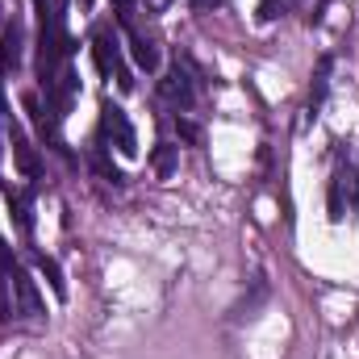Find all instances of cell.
<instances>
[{
    "label": "cell",
    "instance_id": "9c48e42d",
    "mask_svg": "<svg viewBox=\"0 0 359 359\" xmlns=\"http://www.w3.org/2000/svg\"><path fill=\"white\" fill-rule=\"evenodd\" d=\"M334 176H339V184H343V196H347V213H351V217L359 222V168L343 163Z\"/></svg>",
    "mask_w": 359,
    "mask_h": 359
},
{
    "label": "cell",
    "instance_id": "30bf717a",
    "mask_svg": "<svg viewBox=\"0 0 359 359\" xmlns=\"http://www.w3.org/2000/svg\"><path fill=\"white\" fill-rule=\"evenodd\" d=\"M180 168V147H168V142H159L155 151H151V172L159 180H168L172 172Z\"/></svg>",
    "mask_w": 359,
    "mask_h": 359
},
{
    "label": "cell",
    "instance_id": "ac0fdd59",
    "mask_svg": "<svg viewBox=\"0 0 359 359\" xmlns=\"http://www.w3.org/2000/svg\"><path fill=\"white\" fill-rule=\"evenodd\" d=\"M217 4H226V0H196V8H217Z\"/></svg>",
    "mask_w": 359,
    "mask_h": 359
},
{
    "label": "cell",
    "instance_id": "ba28073f",
    "mask_svg": "<svg viewBox=\"0 0 359 359\" xmlns=\"http://www.w3.org/2000/svg\"><path fill=\"white\" fill-rule=\"evenodd\" d=\"M4 196H8V209H13L17 230L29 238V234H34V196H29V192H13V188H4Z\"/></svg>",
    "mask_w": 359,
    "mask_h": 359
},
{
    "label": "cell",
    "instance_id": "d6986e66",
    "mask_svg": "<svg viewBox=\"0 0 359 359\" xmlns=\"http://www.w3.org/2000/svg\"><path fill=\"white\" fill-rule=\"evenodd\" d=\"M142 4H147V8H163L168 0H142Z\"/></svg>",
    "mask_w": 359,
    "mask_h": 359
},
{
    "label": "cell",
    "instance_id": "8992f818",
    "mask_svg": "<svg viewBox=\"0 0 359 359\" xmlns=\"http://www.w3.org/2000/svg\"><path fill=\"white\" fill-rule=\"evenodd\" d=\"M126 34H130V50H134V63L142 67V72H155L159 67V50H155V42L138 29V25H126Z\"/></svg>",
    "mask_w": 359,
    "mask_h": 359
},
{
    "label": "cell",
    "instance_id": "7c38bea8",
    "mask_svg": "<svg viewBox=\"0 0 359 359\" xmlns=\"http://www.w3.org/2000/svg\"><path fill=\"white\" fill-rule=\"evenodd\" d=\"M326 88H330V59H318V72H313V92H309V104H313V109L326 100Z\"/></svg>",
    "mask_w": 359,
    "mask_h": 359
},
{
    "label": "cell",
    "instance_id": "5bb4252c",
    "mask_svg": "<svg viewBox=\"0 0 359 359\" xmlns=\"http://www.w3.org/2000/svg\"><path fill=\"white\" fill-rule=\"evenodd\" d=\"M326 205H330V222H334V226H339V222H347V196H343L339 176L330 180V196H326Z\"/></svg>",
    "mask_w": 359,
    "mask_h": 359
},
{
    "label": "cell",
    "instance_id": "9a60e30c",
    "mask_svg": "<svg viewBox=\"0 0 359 359\" xmlns=\"http://www.w3.org/2000/svg\"><path fill=\"white\" fill-rule=\"evenodd\" d=\"M292 4H297V0H264V4L255 8V21H259V25H268V21H276V17H284Z\"/></svg>",
    "mask_w": 359,
    "mask_h": 359
},
{
    "label": "cell",
    "instance_id": "8fae6325",
    "mask_svg": "<svg viewBox=\"0 0 359 359\" xmlns=\"http://www.w3.org/2000/svg\"><path fill=\"white\" fill-rule=\"evenodd\" d=\"M38 271H42V280L50 284V292H55L59 301H67V280H63L59 259H50V255H38Z\"/></svg>",
    "mask_w": 359,
    "mask_h": 359
},
{
    "label": "cell",
    "instance_id": "2e32d148",
    "mask_svg": "<svg viewBox=\"0 0 359 359\" xmlns=\"http://www.w3.org/2000/svg\"><path fill=\"white\" fill-rule=\"evenodd\" d=\"M176 130H180V138H184V142H192V147L205 138V134H201V126H196V121H188V117H176Z\"/></svg>",
    "mask_w": 359,
    "mask_h": 359
},
{
    "label": "cell",
    "instance_id": "4fadbf2b",
    "mask_svg": "<svg viewBox=\"0 0 359 359\" xmlns=\"http://www.w3.org/2000/svg\"><path fill=\"white\" fill-rule=\"evenodd\" d=\"M92 168H96V172H100L104 180H113V184H126V176H121V172L113 168V159H109V147H104V142H100V147L92 151Z\"/></svg>",
    "mask_w": 359,
    "mask_h": 359
},
{
    "label": "cell",
    "instance_id": "52a82bcc",
    "mask_svg": "<svg viewBox=\"0 0 359 359\" xmlns=\"http://www.w3.org/2000/svg\"><path fill=\"white\" fill-rule=\"evenodd\" d=\"M8 142H13V163H17V172L25 180L38 176V155H34V147H29V138L13 126V134H8Z\"/></svg>",
    "mask_w": 359,
    "mask_h": 359
},
{
    "label": "cell",
    "instance_id": "7a4b0ae2",
    "mask_svg": "<svg viewBox=\"0 0 359 359\" xmlns=\"http://www.w3.org/2000/svg\"><path fill=\"white\" fill-rule=\"evenodd\" d=\"M92 59H96V72H100V76H113L121 92H134V76H130V67H126L121 55H117L113 29H96V34H92Z\"/></svg>",
    "mask_w": 359,
    "mask_h": 359
},
{
    "label": "cell",
    "instance_id": "5b68a950",
    "mask_svg": "<svg viewBox=\"0 0 359 359\" xmlns=\"http://www.w3.org/2000/svg\"><path fill=\"white\" fill-rule=\"evenodd\" d=\"M21 21L13 17L8 25H4V34H0V72H8V67H17L21 63Z\"/></svg>",
    "mask_w": 359,
    "mask_h": 359
},
{
    "label": "cell",
    "instance_id": "277c9868",
    "mask_svg": "<svg viewBox=\"0 0 359 359\" xmlns=\"http://www.w3.org/2000/svg\"><path fill=\"white\" fill-rule=\"evenodd\" d=\"M159 96L168 100V104H176V109H188L192 100H196V88H192V76L184 72V67H172L163 80H159Z\"/></svg>",
    "mask_w": 359,
    "mask_h": 359
},
{
    "label": "cell",
    "instance_id": "6da1fadb",
    "mask_svg": "<svg viewBox=\"0 0 359 359\" xmlns=\"http://www.w3.org/2000/svg\"><path fill=\"white\" fill-rule=\"evenodd\" d=\"M100 142H104V147L113 142L126 159H134V155H138V134H134V126H130L126 109H121V104H113V100H104V104H100Z\"/></svg>",
    "mask_w": 359,
    "mask_h": 359
},
{
    "label": "cell",
    "instance_id": "e0dca14e",
    "mask_svg": "<svg viewBox=\"0 0 359 359\" xmlns=\"http://www.w3.org/2000/svg\"><path fill=\"white\" fill-rule=\"evenodd\" d=\"M8 288H13V280L4 276V280H0V322H4L8 313H13V305H8Z\"/></svg>",
    "mask_w": 359,
    "mask_h": 359
},
{
    "label": "cell",
    "instance_id": "3957f363",
    "mask_svg": "<svg viewBox=\"0 0 359 359\" xmlns=\"http://www.w3.org/2000/svg\"><path fill=\"white\" fill-rule=\"evenodd\" d=\"M8 280H13V292H17V309H21L25 318H42V292H38L34 276L13 264V268H8Z\"/></svg>",
    "mask_w": 359,
    "mask_h": 359
}]
</instances>
